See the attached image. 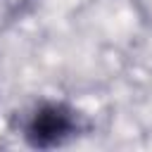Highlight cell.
I'll return each instance as SVG.
<instances>
[{
  "label": "cell",
  "instance_id": "6da1fadb",
  "mask_svg": "<svg viewBox=\"0 0 152 152\" xmlns=\"http://www.w3.org/2000/svg\"><path fill=\"white\" fill-rule=\"evenodd\" d=\"M76 128L74 112L64 104H43L26 126V138L36 147H55Z\"/></svg>",
  "mask_w": 152,
  "mask_h": 152
}]
</instances>
